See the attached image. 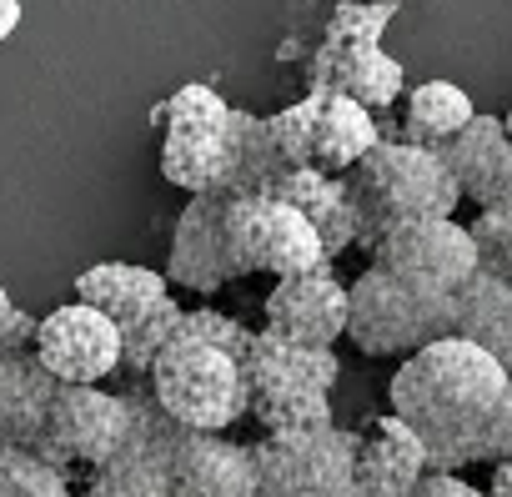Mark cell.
<instances>
[{"mask_svg": "<svg viewBox=\"0 0 512 497\" xmlns=\"http://www.w3.org/2000/svg\"><path fill=\"white\" fill-rule=\"evenodd\" d=\"M507 372L462 337H437L402 357L397 377L387 382L392 412L427 442V472H462L472 467L477 432L497 407Z\"/></svg>", "mask_w": 512, "mask_h": 497, "instance_id": "cell-1", "label": "cell"}, {"mask_svg": "<svg viewBox=\"0 0 512 497\" xmlns=\"http://www.w3.org/2000/svg\"><path fill=\"white\" fill-rule=\"evenodd\" d=\"M241 106L211 86H181L151 111L161 126V176L186 196H231L241 166Z\"/></svg>", "mask_w": 512, "mask_h": 497, "instance_id": "cell-3", "label": "cell"}, {"mask_svg": "<svg viewBox=\"0 0 512 497\" xmlns=\"http://www.w3.org/2000/svg\"><path fill=\"white\" fill-rule=\"evenodd\" d=\"M0 392H6V367H0Z\"/></svg>", "mask_w": 512, "mask_h": 497, "instance_id": "cell-39", "label": "cell"}, {"mask_svg": "<svg viewBox=\"0 0 512 497\" xmlns=\"http://www.w3.org/2000/svg\"><path fill=\"white\" fill-rule=\"evenodd\" d=\"M131 407H136L131 437L121 442L116 457L91 467L86 497H171V447L181 427L166 422L151 397H131Z\"/></svg>", "mask_w": 512, "mask_h": 497, "instance_id": "cell-12", "label": "cell"}, {"mask_svg": "<svg viewBox=\"0 0 512 497\" xmlns=\"http://www.w3.org/2000/svg\"><path fill=\"white\" fill-rule=\"evenodd\" d=\"M307 96H312V166L327 176L352 171L382 141V121L347 96H327V91H307Z\"/></svg>", "mask_w": 512, "mask_h": 497, "instance_id": "cell-20", "label": "cell"}, {"mask_svg": "<svg viewBox=\"0 0 512 497\" xmlns=\"http://www.w3.org/2000/svg\"><path fill=\"white\" fill-rule=\"evenodd\" d=\"M502 131H507V141H512V106H507V116H502Z\"/></svg>", "mask_w": 512, "mask_h": 497, "instance_id": "cell-37", "label": "cell"}, {"mask_svg": "<svg viewBox=\"0 0 512 497\" xmlns=\"http://www.w3.org/2000/svg\"><path fill=\"white\" fill-rule=\"evenodd\" d=\"M447 176L457 181L462 201H472L477 211L487 206H512V141L502 131V116L477 111L452 141L437 146Z\"/></svg>", "mask_w": 512, "mask_h": 497, "instance_id": "cell-15", "label": "cell"}, {"mask_svg": "<svg viewBox=\"0 0 512 497\" xmlns=\"http://www.w3.org/2000/svg\"><path fill=\"white\" fill-rule=\"evenodd\" d=\"M397 6L392 0H342L327 16V36L322 41H352V46H382L387 26H392Z\"/></svg>", "mask_w": 512, "mask_h": 497, "instance_id": "cell-27", "label": "cell"}, {"mask_svg": "<svg viewBox=\"0 0 512 497\" xmlns=\"http://www.w3.org/2000/svg\"><path fill=\"white\" fill-rule=\"evenodd\" d=\"M246 412L267 432H307L332 427V387L342 377V362L332 347H297L272 332H256L246 357Z\"/></svg>", "mask_w": 512, "mask_h": 497, "instance_id": "cell-4", "label": "cell"}, {"mask_svg": "<svg viewBox=\"0 0 512 497\" xmlns=\"http://www.w3.org/2000/svg\"><path fill=\"white\" fill-rule=\"evenodd\" d=\"M176 332H181V307L166 297V302H156L146 317H136L131 327H121V367L136 372V377H146L151 362L176 342Z\"/></svg>", "mask_w": 512, "mask_h": 497, "instance_id": "cell-26", "label": "cell"}, {"mask_svg": "<svg viewBox=\"0 0 512 497\" xmlns=\"http://www.w3.org/2000/svg\"><path fill=\"white\" fill-rule=\"evenodd\" d=\"M407 71L397 56H387L382 46H352V41H322L307 56V91H327V96H347L357 106H367L377 121L402 101Z\"/></svg>", "mask_w": 512, "mask_h": 497, "instance_id": "cell-14", "label": "cell"}, {"mask_svg": "<svg viewBox=\"0 0 512 497\" xmlns=\"http://www.w3.org/2000/svg\"><path fill=\"white\" fill-rule=\"evenodd\" d=\"M267 196L287 201L292 211H302L317 226L327 262H337L342 252H352V246H357V206H352L342 176H327L317 166H292V171H282L267 186Z\"/></svg>", "mask_w": 512, "mask_h": 497, "instance_id": "cell-18", "label": "cell"}, {"mask_svg": "<svg viewBox=\"0 0 512 497\" xmlns=\"http://www.w3.org/2000/svg\"><path fill=\"white\" fill-rule=\"evenodd\" d=\"M11 307H16V302H11V292H6V287H0V322H6V317H11Z\"/></svg>", "mask_w": 512, "mask_h": 497, "instance_id": "cell-36", "label": "cell"}, {"mask_svg": "<svg viewBox=\"0 0 512 497\" xmlns=\"http://www.w3.org/2000/svg\"><path fill=\"white\" fill-rule=\"evenodd\" d=\"M221 252L231 277H302L327 272V252L317 226L277 196H226L221 206Z\"/></svg>", "mask_w": 512, "mask_h": 497, "instance_id": "cell-7", "label": "cell"}, {"mask_svg": "<svg viewBox=\"0 0 512 497\" xmlns=\"http://www.w3.org/2000/svg\"><path fill=\"white\" fill-rule=\"evenodd\" d=\"M512 457V377H507V387H502V397H497V407L487 412V422H482V432H477V447H472V462H507Z\"/></svg>", "mask_w": 512, "mask_h": 497, "instance_id": "cell-31", "label": "cell"}, {"mask_svg": "<svg viewBox=\"0 0 512 497\" xmlns=\"http://www.w3.org/2000/svg\"><path fill=\"white\" fill-rule=\"evenodd\" d=\"M267 131H272V146L287 161V171L292 166H312V96H302L287 111L267 116Z\"/></svg>", "mask_w": 512, "mask_h": 497, "instance_id": "cell-30", "label": "cell"}, {"mask_svg": "<svg viewBox=\"0 0 512 497\" xmlns=\"http://www.w3.org/2000/svg\"><path fill=\"white\" fill-rule=\"evenodd\" d=\"M477 116L472 96L457 86V81H422L402 96V126L392 131L397 141L407 146H427L437 151L442 141H452L467 121Z\"/></svg>", "mask_w": 512, "mask_h": 497, "instance_id": "cell-24", "label": "cell"}, {"mask_svg": "<svg viewBox=\"0 0 512 497\" xmlns=\"http://www.w3.org/2000/svg\"><path fill=\"white\" fill-rule=\"evenodd\" d=\"M422 472H427V442L397 412H382L357 432L352 487H362L372 497H407Z\"/></svg>", "mask_w": 512, "mask_h": 497, "instance_id": "cell-17", "label": "cell"}, {"mask_svg": "<svg viewBox=\"0 0 512 497\" xmlns=\"http://www.w3.org/2000/svg\"><path fill=\"white\" fill-rule=\"evenodd\" d=\"M176 337H191V342H206V347H216V352H226V357H246V347H251V327H241L236 317H226V312H216V307H181V332Z\"/></svg>", "mask_w": 512, "mask_h": 497, "instance_id": "cell-28", "label": "cell"}, {"mask_svg": "<svg viewBox=\"0 0 512 497\" xmlns=\"http://www.w3.org/2000/svg\"><path fill=\"white\" fill-rule=\"evenodd\" d=\"M262 317L272 337L297 342V347H337L347 332V287L327 272H302V277H277V287L262 302Z\"/></svg>", "mask_w": 512, "mask_h": 497, "instance_id": "cell-13", "label": "cell"}, {"mask_svg": "<svg viewBox=\"0 0 512 497\" xmlns=\"http://www.w3.org/2000/svg\"><path fill=\"white\" fill-rule=\"evenodd\" d=\"M342 181L357 206V246H367V252L387 226L422 216H457L462 201L442 156L427 146H407L397 136H382Z\"/></svg>", "mask_w": 512, "mask_h": 497, "instance_id": "cell-2", "label": "cell"}, {"mask_svg": "<svg viewBox=\"0 0 512 497\" xmlns=\"http://www.w3.org/2000/svg\"><path fill=\"white\" fill-rule=\"evenodd\" d=\"M407 497H487V492L477 482H467L462 472H422Z\"/></svg>", "mask_w": 512, "mask_h": 497, "instance_id": "cell-32", "label": "cell"}, {"mask_svg": "<svg viewBox=\"0 0 512 497\" xmlns=\"http://www.w3.org/2000/svg\"><path fill=\"white\" fill-rule=\"evenodd\" d=\"M136 407L131 397H116L106 387H76V382H56L51 407H46V437H41V457L66 467H101L106 457L121 452V442L131 437Z\"/></svg>", "mask_w": 512, "mask_h": 497, "instance_id": "cell-10", "label": "cell"}, {"mask_svg": "<svg viewBox=\"0 0 512 497\" xmlns=\"http://www.w3.org/2000/svg\"><path fill=\"white\" fill-rule=\"evenodd\" d=\"M166 297H171L166 272L136 267V262H96V267H86V272L76 277V302L106 312V317L116 322V332L131 327L136 317H146V312H151L156 302H166Z\"/></svg>", "mask_w": 512, "mask_h": 497, "instance_id": "cell-22", "label": "cell"}, {"mask_svg": "<svg viewBox=\"0 0 512 497\" xmlns=\"http://www.w3.org/2000/svg\"><path fill=\"white\" fill-rule=\"evenodd\" d=\"M467 231H472V246H477L482 272L512 282V206H487V211H477V221H472Z\"/></svg>", "mask_w": 512, "mask_h": 497, "instance_id": "cell-29", "label": "cell"}, {"mask_svg": "<svg viewBox=\"0 0 512 497\" xmlns=\"http://www.w3.org/2000/svg\"><path fill=\"white\" fill-rule=\"evenodd\" d=\"M221 206H226V196H191L186 201V211L176 216L166 282H176L186 292H221L231 282V267L221 252Z\"/></svg>", "mask_w": 512, "mask_h": 497, "instance_id": "cell-19", "label": "cell"}, {"mask_svg": "<svg viewBox=\"0 0 512 497\" xmlns=\"http://www.w3.org/2000/svg\"><path fill=\"white\" fill-rule=\"evenodd\" d=\"M347 497H372V492H362V487H352V492H347Z\"/></svg>", "mask_w": 512, "mask_h": 497, "instance_id": "cell-38", "label": "cell"}, {"mask_svg": "<svg viewBox=\"0 0 512 497\" xmlns=\"http://www.w3.org/2000/svg\"><path fill=\"white\" fill-rule=\"evenodd\" d=\"M31 337H36V317L11 307V317L0 322V357H11V352H31Z\"/></svg>", "mask_w": 512, "mask_h": 497, "instance_id": "cell-33", "label": "cell"}, {"mask_svg": "<svg viewBox=\"0 0 512 497\" xmlns=\"http://www.w3.org/2000/svg\"><path fill=\"white\" fill-rule=\"evenodd\" d=\"M171 497H262L251 447L226 442L221 432H176Z\"/></svg>", "mask_w": 512, "mask_h": 497, "instance_id": "cell-16", "label": "cell"}, {"mask_svg": "<svg viewBox=\"0 0 512 497\" xmlns=\"http://www.w3.org/2000/svg\"><path fill=\"white\" fill-rule=\"evenodd\" d=\"M31 357L56 377V382H76V387H101L106 377L121 372V332L106 312L71 302L56 307L36 322L31 337Z\"/></svg>", "mask_w": 512, "mask_h": 497, "instance_id": "cell-11", "label": "cell"}, {"mask_svg": "<svg viewBox=\"0 0 512 497\" xmlns=\"http://www.w3.org/2000/svg\"><path fill=\"white\" fill-rule=\"evenodd\" d=\"M146 387H151L146 397L156 402V412L176 422L181 432H226L246 417L241 362L191 337H176L151 362Z\"/></svg>", "mask_w": 512, "mask_h": 497, "instance_id": "cell-5", "label": "cell"}, {"mask_svg": "<svg viewBox=\"0 0 512 497\" xmlns=\"http://www.w3.org/2000/svg\"><path fill=\"white\" fill-rule=\"evenodd\" d=\"M0 367H6V392H0V442L36 452L41 437H46V407H51L56 377L31 352L0 357Z\"/></svg>", "mask_w": 512, "mask_h": 497, "instance_id": "cell-23", "label": "cell"}, {"mask_svg": "<svg viewBox=\"0 0 512 497\" xmlns=\"http://www.w3.org/2000/svg\"><path fill=\"white\" fill-rule=\"evenodd\" d=\"M392 6H407V0H392Z\"/></svg>", "mask_w": 512, "mask_h": 497, "instance_id": "cell-40", "label": "cell"}, {"mask_svg": "<svg viewBox=\"0 0 512 497\" xmlns=\"http://www.w3.org/2000/svg\"><path fill=\"white\" fill-rule=\"evenodd\" d=\"M362 357H412L417 347L452 337V297L422 292L387 267H367L347 287V332Z\"/></svg>", "mask_w": 512, "mask_h": 497, "instance_id": "cell-6", "label": "cell"}, {"mask_svg": "<svg viewBox=\"0 0 512 497\" xmlns=\"http://www.w3.org/2000/svg\"><path fill=\"white\" fill-rule=\"evenodd\" d=\"M452 337L482 347L507 377H512V282L477 272L452 297Z\"/></svg>", "mask_w": 512, "mask_h": 497, "instance_id": "cell-21", "label": "cell"}, {"mask_svg": "<svg viewBox=\"0 0 512 497\" xmlns=\"http://www.w3.org/2000/svg\"><path fill=\"white\" fill-rule=\"evenodd\" d=\"M372 267H387L392 277L437 297H457L482 272L472 231L457 216H422V221L387 226L372 241Z\"/></svg>", "mask_w": 512, "mask_h": 497, "instance_id": "cell-9", "label": "cell"}, {"mask_svg": "<svg viewBox=\"0 0 512 497\" xmlns=\"http://www.w3.org/2000/svg\"><path fill=\"white\" fill-rule=\"evenodd\" d=\"M21 26V0H0V46H6Z\"/></svg>", "mask_w": 512, "mask_h": 497, "instance_id": "cell-35", "label": "cell"}, {"mask_svg": "<svg viewBox=\"0 0 512 497\" xmlns=\"http://www.w3.org/2000/svg\"><path fill=\"white\" fill-rule=\"evenodd\" d=\"M0 497H76L66 472L31 447L0 442Z\"/></svg>", "mask_w": 512, "mask_h": 497, "instance_id": "cell-25", "label": "cell"}, {"mask_svg": "<svg viewBox=\"0 0 512 497\" xmlns=\"http://www.w3.org/2000/svg\"><path fill=\"white\" fill-rule=\"evenodd\" d=\"M352 452H357V432L337 422L307 427V432H267L251 447L256 492L262 497H347Z\"/></svg>", "mask_w": 512, "mask_h": 497, "instance_id": "cell-8", "label": "cell"}, {"mask_svg": "<svg viewBox=\"0 0 512 497\" xmlns=\"http://www.w3.org/2000/svg\"><path fill=\"white\" fill-rule=\"evenodd\" d=\"M482 492H487V497H512V457H507V462H492V477H487Z\"/></svg>", "mask_w": 512, "mask_h": 497, "instance_id": "cell-34", "label": "cell"}]
</instances>
